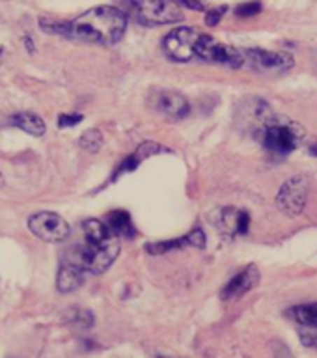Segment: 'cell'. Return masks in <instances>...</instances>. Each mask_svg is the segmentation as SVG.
Wrapping results in <instances>:
<instances>
[{
  "instance_id": "8992f818",
  "label": "cell",
  "mask_w": 317,
  "mask_h": 358,
  "mask_svg": "<svg viewBox=\"0 0 317 358\" xmlns=\"http://www.w3.org/2000/svg\"><path fill=\"white\" fill-rule=\"evenodd\" d=\"M200 32L192 27L174 28L162 39V49L167 56L174 62H190L195 60V47Z\"/></svg>"
},
{
  "instance_id": "7c38bea8",
  "label": "cell",
  "mask_w": 317,
  "mask_h": 358,
  "mask_svg": "<svg viewBox=\"0 0 317 358\" xmlns=\"http://www.w3.org/2000/svg\"><path fill=\"white\" fill-rule=\"evenodd\" d=\"M153 106L161 112L162 116H167L168 120H183V117L189 116L190 112L189 101L185 99L181 94H178V92H172V90L159 92L153 97Z\"/></svg>"
},
{
  "instance_id": "6da1fadb",
  "label": "cell",
  "mask_w": 317,
  "mask_h": 358,
  "mask_svg": "<svg viewBox=\"0 0 317 358\" xmlns=\"http://www.w3.org/2000/svg\"><path fill=\"white\" fill-rule=\"evenodd\" d=\"M39 24L45 32L66 36L71 39H83L90 43L114 45L123 38L127 28V17L114 6H97L84 11L83 15L71 21H55V19H39Z\"/></svg>"
},
{
  "instance_id": "44dd1931",
  "label": "cell",
  "mask_w": 317,
  "mask_h": 358,
  "mask_svg": "<svg viewBox=\"0 0 317 358\" xmlns=\"http://www.w3.org/2000/svg\"><path fill=\"white\" fill-rule=\"evenodd\" d=\"M262 11V4L260 2H246V4H241L237 8V15L239 17H252L258 15Z\"/></svg>"
},
{
  "instance_id": "ba28073f",
  "label": "cell",
  "mask_w": 317,
  "mask_h": 358,
  "mask_svg": "<svg viewBox=\"0 0 317 358\" xmlns=\"http://www.w3.org/2000/svg\"><path fill=\"white\" fill-rule=\"evenodd\" d=\"M308 198V181L304 176H295V178L288 179L279 196H276V206L282 213L288 217H297L304 211Z\"/></svg>"
},
{
  "instance_id": "277c9868",
  "label": "cell",
  "mask_w": 317,
  "mask_h": 358,
  "mask_svg": "<svg viewBox=\"0 0 317 358\" xmlns=\"http://www.w3.org/2000/svg\"><path fill=\"white\" fill-rule=\"evenodd\" d=\"M195 58L202 62H211V64H223L232 69H239L245 66V56L243 50L224 45L207 34H200L195 47Z\"/></svg>"
},
{
  "instance_id": "9c48e42d",
  "label": "cell",
  "mask_w": 317,
  "mask_h": 358,
  "mask_svg": "<svg viewBox=\"0 0 317 358\" xmlns=\"http://www.w3.org/2000/svg\"><path fill=\"white\" fill-rule=\"evenodd\" d=\"M245 56V64H248L251 69L260 73H284L290 71L291 67L295 66V60L291 55H284V52H271V50L263 49H245L243 50Z\"/></svg>"
},
{
  "instance_id": "603a6c76",
  "label": "cell",
  "mask_w": 317,
  "mask_h": 358,
  "mask_svg": "<svg viewBox=\"0 0 317 358\" xmlns=\"http://www.w3.org/2000/svg\"><path fill=\"white\" fill-rule=\"evenodd\" d=\"M181 4L187 6L189 10H196V11H204L206 10V4H204V0H179Z\"/></svg>"
},
{
  "instance_id": "5b68a950",
  "label": "cell",
  "mask_w": 317,
  "mask_h": 358,
  "mask_svg": "<svg viewBox=\"0 0 317 358\" xmlns=\"http://www.w3.org/2000/svg\"><path fill=\"white\" fill-rule=\"evenodd\" d=\"M302 129L295 123H269L263 131V148L276 155H288L299 145Z\"/></svg>"
},
{
  "instance_id": "e0dca14e",
  "label": "cell",
  "mask_w": 317,
  "mask_h": 358,
  "mask_svg": "<svg viewBox=\"0 0 317 358\" xmlns=\"http://www.w3.org/2000/svg\"><path fill=\"white\" fill-rule=\"evenodd\" d=\"M11 123L17 125L19 129H22L30 136H43L45 133L43 120L38 114H32V112H21V114H17V116H13Z\"/></svg>"
},
{
  "instance_id": "7402d4cb",
  "label": "cell",
  "mask_w": 317,
  "mask_h": 358,
  "mask_svg": "<svg viewBox=\"0 0 317 358\" xmlns=\"http://www.w3.org/2000/svg\"><path fill=\"white\" fill-rule=\"evenodd\" d=\"M83 120V114H62V116L58 117V127H73V125H78Z\"/></svg>"
},
{
  "instance_id": "ac0fdd59",
  "label": "cell",
  "mask_w": 317,
  "mask_h": 358,
  "mask_svg": "<svg viewBox=\"0 0 317 358\" xmlns=\"http://www.w3.org/2000/svg\"><path fill=\"white\" fill-rule=\"evenodd\" d=\"M290 317L302 327L317 329V302L314 304H301L290 310Z\"/></svg>"
},
{
  "instance_id": "9a60e30c",
  "label": "cell",
  "mask_w": 317,
  "mask_h": 358,
  "mask_svg": "<svg viewBox=\"0 0 317 358\" xmlns=\"http://www.w3.org/2000/svg\"><path fill=\"white\" fill-rule=\"evenodd\" d=\"M105 224L108 231L112 235H116L118 239L123 237V239H134L136 237V228H134L133 218L129 215L127 211H123V209H116V211H111L105 217Z\"/></svg>"
},
{
  "instance_id": "cb8c5ba5",
  "label": "cell",
  "mask_w": 317,
  "mask_h": 358,
  "mask_svg": "<svg viewBox=\"0 0 317 358\" xmlns=\"http://www.w3.org/2000/svg\"><path fill=\"white\" fill-rule=\"evenodd\" d=\"M301 340H302V343H304V345L316 347V349H317V336H314V334L304 336V334H302V336H301Z\"/></svg>"
},
{
  "instance_id": "4fadbf2b",
  "label": "cell",
  "mask_w": 317,
  "mask_h": 358,
  "mask_svg": "<svg viewBox=\"0 0 317 358\" xmlns=\"http://www.w3.org/2000/svg\"><path fill=\"white\" fill-rule=\"evenodd\" d=\"M258 282H260V271H258L256 265H248L245 271H241L237 276H234L228 284L224 285V289L220 291V296H223V301L239 299L251 289H254Z\"/></svg>"
},
{
  "instance_id": "52a82bcc",
  "label": "cell",
  "mask_w": 317,
  "mask_h": 358,
  "mask_svg": "<svg viewBox=\"0 0 317 358\" xmlns=\"http://www.w3.org/2000/svg\"><path fill=\"white\" fill-rule=\"evenodd\" d=\"M28 229L45 243H62L69 237V224L56 213L41 211L28 218Z\"/></svg>"
},
{
  "instance_id": "8fae6325",
  "label": "cell",
  "mask_w": 317,
  "mask_h": 358,
  "mask_svg": "<svg viewBox=\"0 0 317 358\" xmlns=\"http://www.w3.org/2000/svg\"><path fill=\"white\" fill-rule=\"evenodd\" d=\"M185 246H192V248H198V250H204L206 248V234L202 228H195L192 231H189L183 237H178V239L172 241H159V243H146V250L153 254V256H161V254H167V252L179 250V248H185Z\"/></svg>"
},
{
  "instance_id": "30bf717a",
  "label": "cell",
  "mask_w": 317,
  "mask_h": 358,
  "mask_svg": "<svg viewBox=\"0 0 317 358\" xmlns=\"http://www.w3.org/2000/svg\"><path fill=\"white\" fill-rule=\"evenodd\" d=\"M213 218H215V226L228 237L246 235L251 228V215L237 207H223L213 215Z\"/></svg>"
},
{
  "instance_id": "d4e9b609",
  "label": "cell",
  "mask_w": 317,
  "mask_h": 358,
  "mask_svg": "<svg viewBox=\"0 0 317 358\" xmlns=\"http://www.w3.org/2000/svg\"><path fill=\"white\" fill-rule=\"evenodd\" d=\"M4 183V176H2V172H0V185Z\"/></svg>"
},
{
  "instance_id": "5bb4252c",
  "label": "cell",
  "mask_w": 317,
  "mask_h": 358,
  "mask_svg": "<svg viewBox=\"0 0 317 358\" xmlns=\"http://www.w3.org/2000/svg\"><path fill=\"white\" fill-rule=\"evenodd\" d=\"M164 151H168L167 148L161 144H155V142H144V144H140L134 153H131V155L125 157V159L120 162V166L116 168V172L112 173V181H116L120 176H123V173H129L133 172V170H136L146 159H150V157L153 155H159V153H164Z\"/></svg>"
},
{
  "instance_id": "3957f363",
  "label": "cell",
  "mask_w": 317,
  "mask_h": 358,
  "mask_svg": "<svg viewBox=\"0 0 317 358\" xmlns=\"http://www.w3.org/2000/svg\"><path fill=\"white\" fill-rule=\"evenodd\" d=\"M136 21L144 27H161L183 21V11L174 0H133Z\"/></svg>"
},
{
  "instance_id": "7a4b0ae2",
  "label": "cell",
  "mask_w": 317,
  "mask_h": 358,
  "mask_svg": "<svg viewBox=\"0 0 317 358\" xmlns=\"http://www.w3.org/2000/svg\"><path fill=\"white\" fill-rule=\"evenodd\" d=\"M118 254H120V243H118V239L108 241L105 245H94V243L84 239V243L66 250L62 262L77 265L84 274H103L114 263Z\"/></svg>"
},
{
  "instance_id": "2e32d148",
  "label": "cell",
  "mask_w": 317,
  "mask_h": 358,
  "mask_svg": "<svg viewBox=\"0 0 317 358\" xmlns=\"http://www.w3.org/2000/svg\"><path fill=\"white\" fill-rule=\"evenodd\" d=\"M84 273L77 265L73 263L62 262L60 268H58V276H56V287L60 293H73L83 285Z\"/></svg>"
},
{
  "instance_id": "d6986e66",
  "label": "cell",
  "mask_w": 317,
  "mask_h": 358,
  "mask_svg": "<svg viewBox=\"0 0 317 358\" xmlns=\"http://www.w3.org/2000/svg\"><path fill=\"white\" fill-rule=\"evenodd\" d=\"M78 145L83 150L90 151V153H97L103 145V134H101L99 129H90V131H84L83 136L78 138Z\"/></svg>"
},
{
  "instance_id": "ffe728a7",
  "label": "cell",
  "mask_w": 317,
  "mask_h": 358,
  "mask_svg": "<svg viewBox=\"0 0 317 358\" xmlns=\"http://www.w3.org/2000/svg\"><path fill=\"white\" fill-rule=\"evenodd\" d=\"M226 11H228V8H226V6H220V8H215V10L207 11V15H206L207 27H217Z\"/></svg>"
}]
</instances>
